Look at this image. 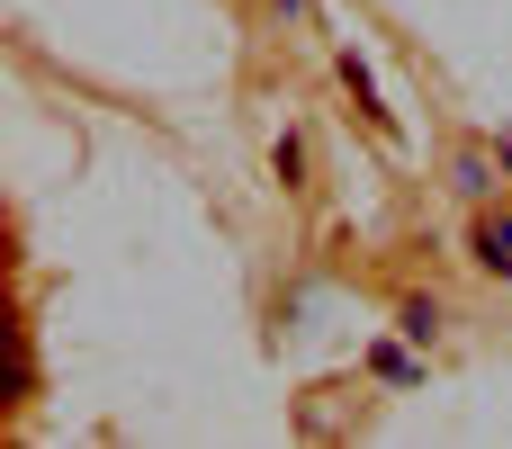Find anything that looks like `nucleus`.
I'll use <instances>...</instances> for the list:
<instances>
[{"label": "nucleus", "mask_w": 512, "mask_h": 449, "mask_svg": "<svg viewBox=\"0 0 512 449\" xmlns=\"http://www.w3.org/2000/svg\"><path fill=\"white\" fill-rule=\"evenodd\" d=\"M477 252H486L495 270H512V225H486V234H477Z\"/></svg>", "instance_id": "1"}, {"label": "nucleus", "mask_w": 512, "mask_h": 449, "mask_svg": "<svg viewBox=\"0 0 512 449\" xmlns=\"http://www.w3.org/2000/svg\"><path fill=\"white\" fill-rule=\"evenodd\" d=\"M288 9H306V0H288Z\"/></svg>", "instance_id": "2"}]
</instances>
